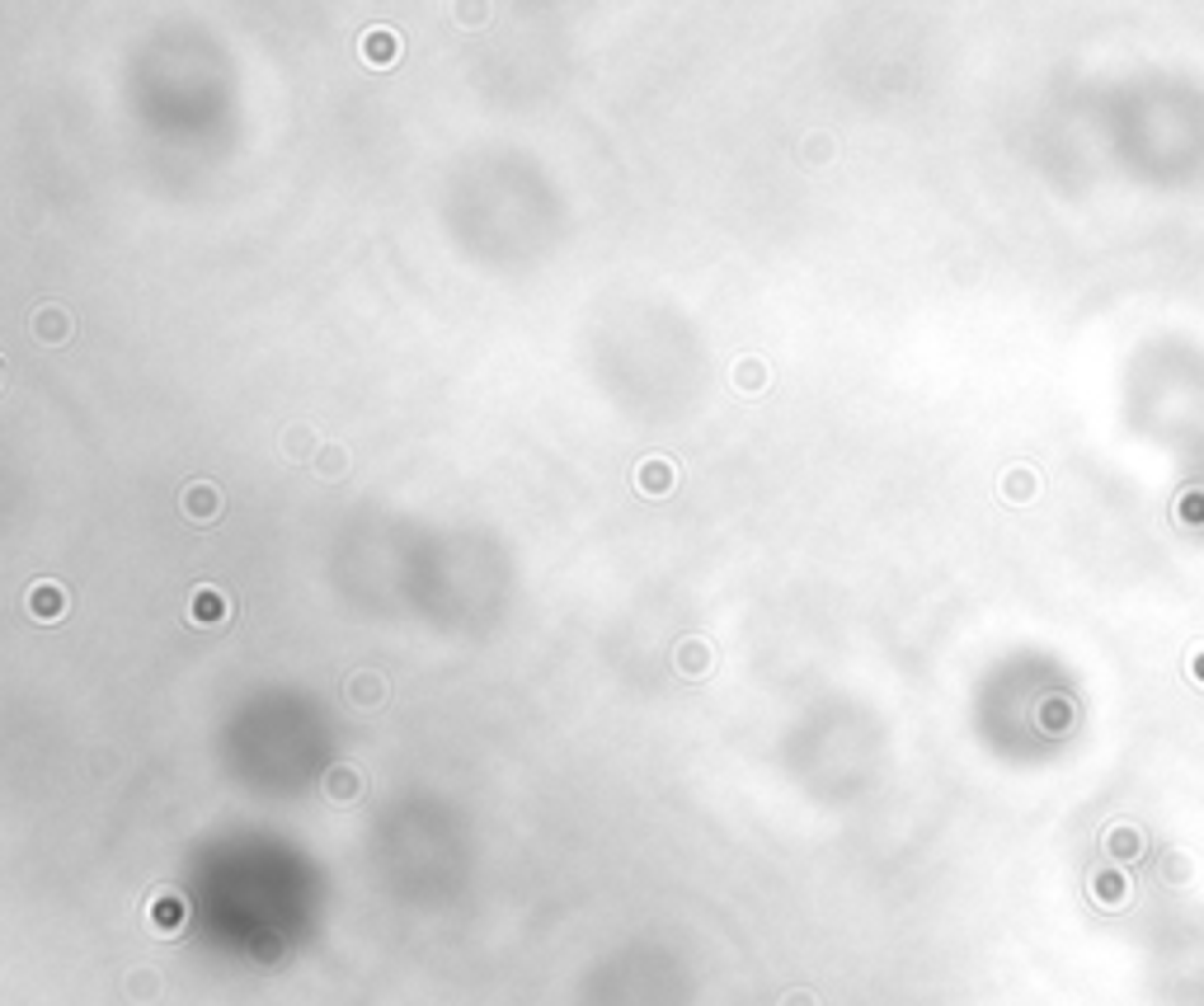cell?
I'll list each match as a JSON object with an SVG mask.
<instances>
[{"mask_svg": "<svg viewBox=\"0 0 1204 1006\" xmlns=\"http://www.w3.org/2000/svg\"><path fill=\"white\" fill-rule=\"evenodd\" d=\"M1167 1006H1204V913L1167 931Z\"/></svg>", "mask_w": 1204, "mask_h": 1006, "instance_id": "6da1fadb", "label": "cell"}, {"mask_svg": "<svg viewBox=\"0 0 1204 1006\" xmlns=\"http://www.w3.org/2000/svg\"><path fill=\"white\" fill-rule=\"evenodd\" d=\"M221 503H226V499H221V490H216L212 480H189V485H184V494H179V508H184V517H189V522H203V527L221 517Z\"/></svg>", "mask_w": 1204, "mask_h": 1006, "instance_id": "7a4b0ae2", "label": "cell"}, {"mask_svg": "<svg viewBox=\"0 0 1204 1006\" xmlns=\"http://www.w3.org/2000/svg\"><path fill=\"white\" fill-rule=\"evenodd\" d=\"M226 617H231V602L221 598L212 583H203L194 598H189V621L194 625H216V621H226Z\"/></svg>", "mask_w": 1204, "mask_h": 1006, "instance_id": "3957f363", "label": "cell"}, {"mask_svg": "<svg viewBox=\"0 0 1204 1006\" xmlns=\"http://www.w3.org/2000/svg\"><path fill=\"white\" fill-rule=\"evenodd\" d=\"M29 329H33V339H43V343H66L71 339V316H66L62 306H38Z\"/></svg>", "mask_w": 1204, "mask_h": 1006, "instance_id": "277c9868", "label": "cell"}, {"mask_svg": "<svg viewBox=\"0 0 1204 1006\" xmlns=\"http://www.w3.org/2000/svg\"><path fill=\"white\" fill-rule=\"evenodd\" d=\"M635 485L645 494H664L678 485V466L673 461H664V456H649V461H640L635 466Z\"/></svg>", "mask_w": 1204, "mask_h": 1006, "instance_id": "5b68a950", "label": "cell"}, {"mask_svg": "<svg viewBox=\"0 0 1204 1006\" xmlns=\"http://www.w3.org/2000/svg\"><path fill=\"white\" fill-rule=\"evenodd\" d=\"M344 686H348V701H353V706H382V701H387V678H382V673H367L363 668V673H353Z\"/></svg>", "mask_w": 1204, "mask_h": 1006, "instance_id": "8992f818", "label": "cell"}, {"mask_svg": "<svg viewBox=\"0 0 1204 1006\" xmlns=\"http://www.w3.org/2000/svg\"><path fill=\"white\" fill-rule=\"evenodd\" d=\"M710 664H715V654H710L706 640H683L678 649H673V668L688 673V678H701Z\"/></svg>", "mask_w": 1204, "mask_h": 1006, "instance_id": "52a82bcc", "label": "cell"}, {"mask_svg": "<svg viewBox=\"0 0 1204 1006\" xmlns=\"http://www.w3.org/2000/svg\"><path fill=\"white\" fill-rule=\"evenodd\" d=\"M395 52H400V38H395L391 29H367L363 33L367 66H395Z\"/></svg>", "mask_w": 1204, "mask_h": 1006, "instance_id": "ba28073f", "label": "cell"}, {"mask_svg": "<svg viewBox=\"0 0 1204 1006\" xmlns=\"http://www.w3.org/2000/svg\"><path fill=\"white\" fill-rule=\"evenodd\" d=\"M311 466H316V475H321V480H344V475H348V451L339 447V443H325L321 456H316Z\"/></svg>", "mask_w": 1204, "mask_h": 1006, "instance_id": "9c48e42d", "label": "cell"}, {"mask_svg": "<svg viewBox=\"0 0 1204 1006\" xmlns=\"http://www.w3.org/2000/svg\"><path fill=\"white\" fill-rule=\"evenodd\" d=\"M325 791H330V799H353V795L363 791V781H358V771L353 767H330Z\"/></svg>", "mask_w": 1204, "mask_h": 1006, "instance_id": "30bf717a", "label": "cell"}, {"mask_svg": "<svg viewBox=\"0 0 1204 1006\" xmlns=\"http://www.w3.org/2000/svg\"><path fill=\"white\" fill-rule=\"evenodd\" d=\"M29 612L52 621V617L62 612V593H57V583H33V593H29Z\"/></svg>", "mask_w": 1204, "mask_h": 1006, "instance_id": "8fae6325", "label": "cell"}, {"mask_svg": "<svg viewBox=\"0 0 1204 1006\" xmlns=\"http://www.w3.org/2000/svg\"><path fill=\"white\" fill-rule=\"evenodd\" d=\"M734 382H739V390H762V385H767V367L757 363V358H739Z\"/></svg>", "mask_w": 1204, "mask_h": 1006, "instance_id": "7c38bea8", "label": "cell"}, {"mask_svg": "<svg viewBox=\"0 0 1204 1006\" xmlns=\"http://www.w3.org/2000/svg\"><path fill=\"white\" fill-rule=\"evenodd\" d=\"M311 451H316V433L306 429V424H301V429H287V456H292V461L311 456Z\"/></svg>", "mask_w": 1204, "mask_h": 1006, "instance_id": "4fadbf2b", "label": "cell"}, {"mask_svg": "<svg viewBox=\"0 0 1204 1006\" xmlns=\"http://www.w3.org/2000/svg\"><path fill=\"white\" fill-rule=\"evenodd\" d=\"M823 155H833V142H828L823 132H810V142H805V160H810V165H818Z\"/></svg>", "mask_w": 1204, "mask_h": 1006, "instance_id": "5bb4252c", "label": "cell"}, {"mask_svg": "<svg viewBox=\"0 0 1204 1006\" xmlns=\"http://www.w3.org/2000/svg\"><path fill=\"white\" fill-rule=\"evenodd\" d=\"M155 987H160V978H155V974H147V969H142V974H132V997H155Z\"/></svg>", "mask_w": 1204, "mask_h": 1006, "instance_id": "9a60e30c", "label": "cell"}, {"mask_svg": "<svg viewBox=\"0 0 1204 1006\" xmlns=\"http://www.w3.org/2000/svg\"><path fill=\"white\" fill-rule=\"evenodd\" d=\"M1190 517H1204V475L1190 485Z\"/></svg>", "mask_w": 1204, "mask_h": 1006, "instance_id": "2e32d148", "label": "cell"}, {"mask_svg": "<svg viewBox=\"0 0 1204 1006\" xmlns=\"http://www.w3.org/2000/svg\"><path fill=\"white\" fill-rule=\"evenodd\" d=\"M781 1006H814V997L810 992H791V997H781Z\"/></svg>", "mask_w": 1204, "mask_h": 1006, "instance_id": "e0dca14e", "label": "cell"}]
</instances>
